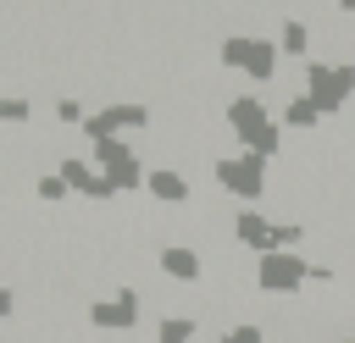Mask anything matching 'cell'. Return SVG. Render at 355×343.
Masks as SVG:
<instances>
[{
  "instance_id": "obj_1",
  "label": "cell",
  "mask_w": 355,
  "mask_h": 343,
  "mask_svg": "<svg viewBox=\"0 0 355 343\" xmlns=\"http://www.w3.org/2000/svg\"><path fill=\"white\" fill-rule=\"evenodd\" d=\"M227 127L239 133V144H244V155H261V160H272L277 149H283V122L266 111V100L250 89V94H233L227 100Z\"/></svg>"
},
{
  "instance_id": "obj_2",
  "label": "cell",
  "mask_w": 355,
  "mask_h": 343,
  "mask_svg": "<svg viewBox=\"0 0 355 343\" xmlns=\"http://www.w3.org/2000/svg\"><path fill=\"white\" fill-rule=\"evenodd\" d=\"M300 83H305L300 94H305L322 116H338V111L349 105V94H355V66H349V61H338V66H333V61H305Z\"/></svg>"
},
{
  "instance_id": "obj_3",
  "label": "cell",
  "mask_w": 355,
  "mask_h": 343,
  "mask_svg": "<svg viewBox=\"0 0 355 343\" xmlns=\"http://www.w3.org/2000/svg\"><path fill=\"white\" fill-rule=\"evenodd\" d=\"M211 177H216V188L222 194H233L239 205H261L266 199V160L261 155H222L216 166H211Z\"/></svg>"
},
{
  "instance_id": "obj_4",
  "label": "cell",
  "mask_w": 355,
  "mask_h": 343,
  "mask_svg": "<svg viewBox=\"0 0 355 343\" xmlns=\"http://www.w3.org/2000/svg\"><path fill=\"white\" fill-rule=\"evenodd\" d=\"M305 282H311V260H305L300 249H272V254L255 260V288H261V293L288 299V293H300Z\"/></svg>"
},
{
  "instance_id": "obj_5",
  "label": "cell",
  "mask_w": 355,
  "mask_h": 343,
  "mask_svg": "<svg viewBox=\"0 0 355 343\" xmlns=\"http://www.w3.org/2000/svg\"><path fill=\"white\" fill-rule=\"evenodd\" d=\"M139 127H150V105H139V100H116V105H100V111H89V122L78 127L89 144H100V138H128V133H139Z\"/></svg>"
},
{
  "instance_id": "obj_6",
  "label": "cell",
  "mask_w": 355,
  "mask_h": 343,
  "mask_svg": "<svg viewBox=\"0 0 355 343\" xmlns=\"http://www.w3.org/2000/svg\"><path fill=\"white\" fill-rule=\"evenodd\" d=\"M139 315H144L139 288H116L111 299H94V304H89V326H94V332H133Z\"/></svg>"
},
{
  "instance_id": "obj_7",
  "label": "cell",
  "mask_w": 355,
  "mask_h": 343,
  "mask_svg": "<svg viewBox=\"0 0 355 343\" xmlns=\"http://www.w3.org/2000/svg\"><path fill=\"white\" fill-rule=\"evenodd\" d=\"M55 172H61V177H67V188H72L78 199H89V205H111V199H116L111 177H105V172H100L89 155H67Z\"/></svg>"
},
{
  "instance_id": "obj_8",
  "label": "cell",
  "mask_w": 355,
  "mask_h": 343,
  "mask_svg": "<svg viewBox=\"0 0 355 343\" xmlns=\"http://www.w3.org/2000/svg\"><path fill=\"white\" fill-rule=\"evenodd\" d=\"M272 238H277V221H272L261 205H239V216H233V243L261 260V254H272Z\"/></svg>"
},
{
  "instance_id": "obj_9",
  "label": "cell",
  "mask_w": 355,
  "mask_h": 343,
  "mask_svg": "<svg viewBox=\"0 0 355 343\" xmlns=\"http://www.w3.org/2000/svg\"><path fill=\"white\" fill-rule=\"evenodd\" d=\"M155 266H161V277H172V282H200V277H205V260H200L194 243H166V249L155 254Z\"/></svg>"
},
{
  "instance_id": "obj_10",
  "label": "cell",
  "mask_w": 355,
  "mask_h": 343,
  "mask_svg": "<svg viewBox=\"0 0 355 343\" xmlns=\"http://www.w3.org/2000/svg\"><path fill=\"white\" fill-rule=\"evenodd\" d=\"M144 194L155 199V205H189V177L178 172V166H150V177H144Z\"/></svg>"
},
{
  "instance_id": "obj_11",
  "label": "cell",
  "mask_w": 355,
  "mask_h": 343,
  "mask_svg": "<svg viewBox=\"0 0 355 343\" xmlns=\"http://www.w3.org/2000/svg\"><path fill=\"white\" fill-rule=\"evenodd\" d=\"M277 61H283L277 39H255V44H250V61H244V77H250V83H272V77H277Z\"/></svg>"
},
{
  "instance_id": "obj_12",
  "label": "cell",
  "mask_w": 355,
  "mask_h": 343,
  "mask_svg": "<svg viewBox=\"0 0 355 343\" xmlns=\"http://www.w3.org/2000/svg\"><path fill=\"white\" fill-rule=\"evenodd\" d=\"M277 50H283L288 61H311V22L283 17V22H277Z\"/></svg>"
},
{
  "instance_id": "obj_13",
  "label": "cell",
  "mask_w": 355,
  "mask_h": 343,
  "mask_svg": "<svg viewBox=\"0 0 355 343\" xmlns=\"http://www.w3.org/2000/svg\"><path fill=\"white\" fill-rule=\"evenodd\" d=\"M277 122H283V127H300V133H311V127H322L327 116H322V111H316L305 94H288V105H283V116H277Z\"/></svg>"
},
{
  "instance_id": "obj_14",
  "label": "cell",
  "mask_w": 355,
  "mask_h": 343,
  "mask_svg": "<svg viewBox=\"0 0 355 343\" xmlns=\"http://www.w3.org/2000/svg\"><path fill=\"white\" fill-rule=\"evenodd\" d=\"M250 44H255L250 33H227V39L216 44V61H222V72H239V77H244V61H250Z\"/></svg>"
},
{
  "instance_id": "obj_15",
  "label": "cell",
  "mask_w": 355,
  "mask_h": 343,
  "mask_svg": "<svg viewBox=\"0 0 355 343\" xmlns=\"http://www.w3.org/2000/svg\"><path fill=\"white\" fill-rule=\"evenodd\" d=\"M194 337H200L194 315H161L155 321V343H194Z\"/></svg>"
},
{
  "instance_id": "obj_16",
  "label": "cell",
  "mask_w": 355,
  "mask_h": 343,
  "mask_svg": "<svg viewBox=\"0 0 355 343\" xmlns=\"http://www.w3.org/2000/svg\"><path fill=\"white\" fill-rule=\"evenodd\" d=\"M122 155H133V138H100V144H89V160L105 172V166H116Z\"/></svg>"
},
{
  "instance_id": "obj_17",
  "label": "cell",
  "mask_w": 355,
  "mask_h": 343,
  "mask_svg": "<svg viewBox=\"0 0 355 343\" xmlns=\"http://www.w3.org/2000/svg\"><path fill=\"white\" fill-rule=\"evenodd\" d=\"M0 122L6 127H28L33 122V100L28 94H0Z\"/></svg>"
},
{
  "instance_id": "obj_18",
  "label": "cell",
  "mask_w": 355,
  "mask_h": 343,
  "mask_svg": "<svg viewBox=\"0 0 355 343\" xmlns=\"http://www.w3.org/2000/svg\"><path fill=\"white\" fill-rule=\"evenodd\" d=\"M33 194H39V205H61V199H72V188H67V177H61V172H39Z\"/></svg>"
},
{
  "instance_id": "obj_19",
  "label": "cell",
  "mask_w": 355,
  "mask_h": 343,
  "mask_svg": "<svg viewBox=\"0 0 355 343\" xmlns=\"http://www.w3.org/2000/svg\"><path fill=\"white\" fill-rule=\"evenodd\" d=\"M216 343H266V326H255V321H244V326H227Z\"/></svg>"
},
{
  "instance_id": "obj_20",
  "label": "cell",
  "mask_w": 355,
  "mask_h": 343,
  "mask_svg": "<svg viewBox=\"0 0 355 343\" xmlns=\"http://www.w3.org/2000/svg\"><path fill=\"white\" fill-rule=\"evenodd\" d=\"M300 238H305V221H277V238H272V249H300Z\"/></svg>"
},
{
  "instance_id": "obj_21",
  "label": "cell",
  "mask_w": 355,
  "mask_h": 343,
  "mask_svg": "<svg viewBox=\"0 0 355 343\" xmlns=\"http://www.w3.org/2000/svg\"><path fill=\"white\" fill-rule=\"evenodd\" d=\"M55 122H67V127H83V122H89V111H83L78 100H55Z\"/></svg>"
},
{
  "instance_id": "obj_22",
  "label": "cell",
  "mask_w": 355,
  "mask_h": 343,
  "mask_svg": "<svg viewBox=\"0 0 355 343\" xmlns=\"http://www.w3.org/2000/svg\"><path fill=\"white\" fill-rule=\"evenodd\" d=\"M311 282L327 288V282H333V266H327V260H311Z\"/></svg>"
},
{
  "instance_id": "obj_23",
  "label": "cell",
  "mask_w": 355,
  "mask_h": 343,
  "mask_svg": "<svg viewBox=\"0 0 355 343\" xmlns=\"http://www.w3.org/2000/svg\"><path fill=\"white\" fill-rule=\"evenodd\" d=\"M17 310V293H11V282H0V321Z\"/></svg>"
},
{
  "instance_id": "obj_24",
  "label": "cell",
  "mask_w": 355,
  "mask_h": 343,
  "mask_svg": "<svg viewBox=\"0 0 355 343\" xmlns=\"http://www.w3.org/2000/svg\"><path fill=\"white\" fill-rule=\"evenodd\" d=\"M338 11H349V17H355V0H338Z\"/></svg>"
},
{
  "instance_id": "obj_25",
  "label": "cell",
  "mask_w": 355,
  "mask_h": 343,
  "mask_svg": "<svg viewBox=\"0 0 355 343\" xmlns=\"http://www.w3.org/2000/svg\"><path fill=\"white\" fill-rule=\"evenodd\" d=\"M344 343H355V337H344Z\"/></svg>"
},
{
  "instance_id": "obj_26",
  "label": "cell",
  "mask_w": 355,
  "mask_h": 343,
  "mask_svg": "<svg viewBox=\"0 0 355 343\" xmlns=\"http://www.w3.org/2000/svg\"><path fill=\"white\" fill-rule=\"evenodd\" d=\"M0 326H6V321H0Z\"/></svg>"
}]
</instances>
